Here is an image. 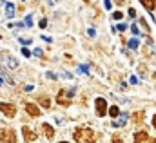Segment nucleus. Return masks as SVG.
Wrapping results in <instances>:
<instances>
[{
    "label": "nucleus",
    "mask_w": 156,
    "mask_h": 143,
    "mask_svg": "<svg viewBox=\"0 0 156 143\" xmlns=\"http://www.w3.org/2000/svg\"><path fill=\"white\" fill-rule=\"evenodd\" d=\"M47 78H51V80H55V78H56V74H55V72H47Z\"/></svg>",
    "instance_id": "nucleus-28"
},
{
    "label": "nucleus",
    "mask_w": 156,
    "mask_h": 143,
    "mask_svg": "<svg viewBox=\"0 0 156 143\" xmlns=\"http://www.w3.org/2000/svg\"><path fill=\"white\" fill-rule=\"evenodd\" d=\"M2 141H7V143H16V136L13 131H4L2 132Z\"/></svg>",
    "instance_id": "nucleus-5"
},
{
    "label": "nucleus",
    "mask_w": 156,
    "mask_h": 143,
    "mask_svg": "<svg viewBox=\"0 0 156 143\" xmlns=\"http://www.w3.org/2000/svg\"><path fill=\"white\" fill-rule=\"evenodd\" d=\"M149 143H156V140H149Z\"/></svg>",
    "instance_id": "nucleus-34"
},
{
    "label": "nucleus",
    "mask_w": 156,
    "mask_h": 143,
    "mask_svg": "<svg viewBox=\"0 0 156 143\" xmlns=\"http://www.w3.org/2000/svg\"><path fill=\"white\" fill-rule=\"evenodd\" d=\"M116 29H118V31H122V33H123V31L127 29V26H125V24H118V26H116Z\"/></svg>",
    "instance_id": "nucleus-20"
},
{
    "label": "nucleus",
    "mask_w": 156,
    "mask_h": 143,
    "mask_svg": "<svg viewBox=\"0 0 156 143\" xmlns=\"http://www.w3.org/2000/svg\"><path fill=\"white\" fill-rule=\"evenodd\" d=\"M22 54H24L26 58H27V56H31V53H29V49H27V47H24V49H22Z\"/></svg>",
    "instance_id": "nucleus-22"
},
{
    "label": "nucleus",
    "mask_w": 156,
    "mask_h": 143,
    "mask_svg": "<svg viewBox=\"0 0 156 143\" xmlns=\"http://www.w3.org/2000/svg\"><path fill=\"white\" fill-rule=\"evenodd\" d=\"M140 24H142V26H144V27H145V29H147V31H149V29H151V27H149V26H147V22H145V20H144V18H142V20H140Z\"/></svg>",
    "instance_id": "nucleus-26"
},
{
    "label": "nucleus",
    "mask_w": 156,
    "mask_h": 143,
    "mask_svg": "<svg viewBox=\"0 0 156 143\" xmlns=\"http://www.w3.org/2000/svg\"><path fill=\"white\" fill-rule=\"evenodd\" d=\"M140 2H142V4H144V7H145V9H147V11H149V13H151V11H153V9H154V0H140Z\"/></svg>",
    "instance_id": "nucleus-11"
},
{
    "label": "nucleus",
    "mask_w": 156,
    "mask_h": 143,
    "mask_svg": "<svg viewBox=\"0 0 156 143\" xmlns=\"http://www.w3.org/2000/svg\"><path fill=\"white\" fill-rule=\"evenodd\" d=\"M118 2H125V0H118Z\"/></svg>",
    "instance_id": "nucleus-36"
},
{
    "label": "nucleus",
    "mask_w": 156,
    "mask_h": 143,
    "mask_svg": "<svg viewBox=\"0 0 156 143\" xmlns=\"http://www.w3.org/2000/svg\"><path fill=\"white\" fill-rule=\"evenodd\" d=\"M127 45H129V49H138V45H140V42H138L136 38H131V40L127 42Z\"/></svg>",
    "instance_id": "nucleus-13"
},
{
    "label": "nucleus",
    "mask_w": 156,
    "mask_h": 143,
    "mask_svg": "<svg viewBox=\"0 0 156 143\" xmlns=\"http://www.w3.org/2000/svg\"><path fill=\"white\" fill-rule=\"evenodd\" d=\"M138 82H140V80H138V76H131V83H133V85H136Z\"/></svg>",
    "instance_id": "nucleus-24"
},
{
    "label": "nucleus",
    "mask_w": 156,
    "mask_h": 143,
    "mask_svg": "<svg viewBox=\"0 0 156 143\" xmlns=\"http://www.w3.org/2000/svg\"><path fill=\"white\" fill-rule=\"evenodd\" d=\"M5 16L7 18H13L15 16V4H11V2L5 4Z\"/></svg>",
    "instance_id": "nucleus-9"
},
{
    "label": "nucleus",
    "mask_w": 156,
    "mask_h": 143,
    "mask_svg": "<svg viewBox=\"0 0 156 143\" xmlns=\"http://www.w3.org/2000/svg\"><path fill=\"white\" fill-rule=\"evenodd\" d=\"M5 62H7V67H9V69H16V67H18V62H16L13 56H5Z\"/></svg>",
    "instance_id": "nucleus-10"
},
{
    "label": "nucleus",
    "mask_w": 156,
    "mask_h": 143,
    "mask_svg": "<svg viewBox=\"0 0 156 143\" xmlns=\"http://www.w3.org/2000/svg\"><path fill=\"white\" fill-rule=\"evenodd\" d=\"M2 83H4V78H0V85H2Z\"/></svg>",
    "instance_id": "nucleus-35"
},
{
    "label": "nucleus",
    "mask_w": 156,
    "mask_h": 143,
    "mask_svg": "<svg viewBox=\"0 0 156 143\" xmlns=\"http://www.w3.org/2000/svg\"><path fill=\"white\" fill-rule=\"evenodd\" d=\"M153 125H154V127H156V116H154V118H153Z\"/></svg>",
    "instance_id": "nucleus-32"
},
{
    "label": "nucleus",
    "mask_w": 156,
    "mask_h": 143,
    "mask_svg": "<svg viewBox=\"0 0 156 143\" xmlns=\"http://www.w3.org/2000/svg\"><path fill=\"white\" fill-rule=\"evenodd\" d=\"M60 143H67V141H60Z\"/></svg>",
    "instance_id": "nucleus-37"
},
{
    "label": "nucleus",
    "mask_w": 156,
    "mask_h": 143,
    "mask_svg": "<svg viewBox=\"0 0 156 143\" xmlns=\"http://www.w3.org/2000/svg\"><path fill=\"white\" fill-rule=\"evenodd\" d=\"M33 54H35V56H38V58H42V56H44V54H42V49H38V47L33 51Z\"/></svg>",
    "instance_id": "nucleus-18"
},
{
    "label": "nucleus",
    "mask_w": 156,
    "mask_h": 143,
    "mask_svg": "<svg viewBox=\"0 0 156 143\" xmlns=\"http://www.w3.org/2000/svg\"><path fill=\"white\" fill-rule=\"evenodd\" d=\"M26 110H27V114H29V116H35V118L42 114V112H40V109L37 107L35 103H26Z\"/></svg>",
    "instance_id": "nucleus-6"
},
{
    "label": "nucleus",
    "mask_w": 156,
    "mask_h": 143,
    "mask_svg": "<svg viewBox=\"0 0 156 143\" xmlns=\"http://www.w3.org/2000/svg\"><path fill=\"white\" fill-rule=\"evenodd\" d=\"M75 141L76 143H94V134L93 129L89 127H80L75 131Z\"/></svg>",
    "instance_id": "nucleus-1"
},
{
    "label": "nucleus",
    "mask_w": 156,
    "mask_h": 143,
    "mask_svg": "<svg viewBox=\"0 0 156 143\" xmlns=\"http://www.w3.org/2000/svg\"><path fill=\"white\" fill-rule=\"evenodd\" d=\"M129 15H131V16L134 18V16H136V11H134V9H129Z\"/></svg>",
    "instance_id": "nucleus-29"
},
{
    "label": "nucleus",
    "mask_w": 156,
    "mask_h": 143,
    "mask_svg": "<svg viewBox=\"0 0 156 143\" xmlns=\"http://www.w3.org/2000/svg\"><path fill=\"white\" fill-rule=\"evenodd\" d=\"M80 71L83 72V74H87V72H89V69H87V65H80Z\"/></svg>",
    "instance_id": "nucleus-25"
},
{
    "label": "nucleus",
    "mask_w": 156,
    "mask_h": 143,
    "mask_svg": "<svg viewBox=\"0 0 156 143\" xmlns=\"http://www.w3.org/2000/svg\"><path fill=\"white\" fill-rule=\"evenodd\" d=\"M113 18H115V20H122V18H123V15H122L120 11H116V13H113Z\"/></svg>",
    "instance_id": "nucleus-17"
},
{
    "label": "nucleus",
    "mask_w": 156,
    "mask_h": 143,
    "mask_svg": "<svg viewBox=\"0 0 156 143\" xmlns=\"http://www.w3.org/2000/svg\"><path fill=\"white\" fill-rule=\"evenodd\" d=\"M131 31H133L136 36L140 35V29H138V26H136V24H133V26H131Z\"/></svg>",
    "instance_id": "nucleus-16"
},
{
    "label": "nucleus",
    "mask_w": 156,
    "mask_h": 143,
    "mask_svg": "<svg viewBox=\"0 0 156 143\" xmlns=\"http://www.w3.org/2000/svg\"><path fill=\"white\" fill-rule=\"evenodd\" d=\"M20 42H22V45H29V44H31L29 38H20Z\"/></svg>",
    "instance_id": "nucleus-21"
},
{
    "label": "nucleus",
    "mask_w": 156,
    "mask_h": 143,
    "mask_svg": "<svg viewBox=\"0 0 156 143\" xmlns=\"http://www.w3.org/2000/svg\"><path fill=\"white\" fill-rule=\"evenodd\" d=\"M2 62H4V56H2V53H0V64H2Z\"/></svg>",
    "instance_id": "nucleus-33"
},
{
    "label": "nucleus",
    "mask_w": 156,
    "mask_h": 143,
    "mask_svg": "<svg viewBox=\"0 0 156 143\" xmlns=\"http://www.w3.org/2000/svg\"><path fill=\"white\" fill-rule=\"evenodd\" d=\"M144 141H149V134L147 132H136L134 134V143H144Z\"/></svg>",
    "instance_id": "nucleus-7"
},
{
    "label": "nucleus",
    "mask_w": 156,
    "mask_h": 143,
    "mask_svg": "<svg viewBox=\"0 0 156 143\" xmlns=\"http://www.w3.org/2000/svg\"><path fill=\"white\" fill-rule=\"evenodd\" d=\"M26 26L29 27V26H33V18H31V15L29 16H26Z\"/></svg>",
    "instance_id": "nucleus-19"
},
{
    "label": "nucleus",
    "mask_w": 156,
    "mask_h": 143,
    "mask_svg": "<svg viewBox=\"0 0 156 143\" xmlns=\"http://www.w3.org/2000/svg\"><path fill=\"white\" fill-rule=\"evenodd\" d=\"M113 141H115V143H122V141H120V138H118V136H115V140H113Z\"/></svg>",
    "instance_id": "nucleus-31"
},
{
    "label": "nucleus",
    "mask_w": 156,
    "mask_h": 143,
    "mask_svg": "<svg viewBox=\"0 0 156 143\" xmlns=\"http://www.w3.org/2000/svg\"><path fill=\"white\" fill-rule=\"evenodd\" d=\"M127 118H129V114H127V112H122V118H120L118 121H113V127H125Z\"/></svg>",
    "instance_id": "nucleus-8"
},
{
    "label": "nucleus",
    "mask_w": 156,
    "mask_h": 143,
    "mask_svg": "<svg viewBox=\"0 0 156 143\" xmlns=\"http://www.w3.org/2000/svg\"><path fill=\"white\" fill-rule=\"evenodd\" d=\"M40 105H42V107H47V109H49L51 102H49V100H47L45 96H42V98H40Z\"/></svg>",
    "instance_id": "nucleus-15"
},
{
    "label": "nucleus",
    "mask_w": 156,
    "mask_h": 143,
    "mask_svg": "<svg viewBox=\"0 0 156 143\" xmlns=\"http://www.w3.org/2000/svg\"><path fill=\"white\" fill-rule=\"evenodd\" d=\"M94 107H96V114L98 116H105L107 114V102H105V98H96L94 100Z\"/></svg>",
    "instance_id": "nucleus-2"
},
{
    "label": "nucleus",
    "mask_w": 156,
    "mask_h": 143,
    "mask_svg": "<svg viewBox=\"0 0 156 143\" xmlns=\"http://www.w3.org/2000/svg\"><path fill=\"white\" fill-rule=\"evenodd\" d=\"M104 5H105L107 9H111V5H113V4H111V0H104Z\"/></svg>",
    "instance_id": "nucleus-27"
},
{
    "label": "nucleus",
    "mask_w": 156,
    "mask_h": 143,
    "mask_svg": "<svg viewBox=\"0 0 156 143\" xmlns=\"http://www.w3.org/2000/svg\"><path fill=\"white\" fill-rule=\"evenodd\" d=\"M118 114H120V109H118L116 105H113V107H109V116H111V118H116Z\"/></svg>",
    "instance_id": "nucleus-14"
},
{
    "label": "nucleus",
    "mask_w": 156,
    "mask_h": 143,
    "mask_svg": "<svg viewBox=\"0 0 156 143\" xmlns=\"http://www.w3.org/2000/svg\"><path fill=\"white\" fill-rule=\"evenodd\" d=\"M0 110H2V114L4 116H7V118H15V112H16V107L15 105H11V103H0Z\"/></svg>",
    "instance_id": "nucleus-3"
},
{
    "label": "nucleus",
    "mask_w": 156,
    "mask_h": 143,
    "mask_svg": "<svg viewBox=\"0 0 156 143\" xmlns=\"http://www.w3.org/2000/svg\"><path fill=\"white\" fill-rule=\"evenodd\" d=\"M40 27H47V18H42L40 20Z\"/></svg>",
    "instance_id": "nucleus-23"
},
{
    "label": "nucleus",
    "mask_w": 156,
    "mask_h": 143,
    "mask_svg": "<svg viewBox=\"0 0 156 143\" xmlns=\"http://www.w3.org/2000/svg\"><path fill=\"white\" fill-rule=\"evenodd\" d=\"M44 129H45V136H47V138H53V136H55V131H53V127H51L49 123H45Z\"/></svg>",
    "instance_id": "nucleus-12"
},
{
    "label": "nucleus",
    "mask_w": 156,
    "mask_h": 143,
    "mask_svg": "<svg viewBox=\"0 0 156 143\" xmlns=\"http://www.w3.org/2000/svg\"><path fill=\"white\" fill-rule=\"evenodd\" d=\"M42 40H44V42H51L53 38H51V36H42Z\"/></svg>",
    "instance_id": "nucleus-30"
},
{
    "label": "nucleus",
    "mask_w": 156,
    "mask_h": 143,
    "mask_svg": "<svg viewBox=\"0 0 156 143\" xmlns=\"http://www.w3.org/2000/svg\"><path fill=\"white\" fill-rule=\"evenodd\" d=\"M22 134H24V140L26 141H37V132L29 127H22Z\"/></svg>",
    "instance_id": "nucleus-4"
}]
</instances>
